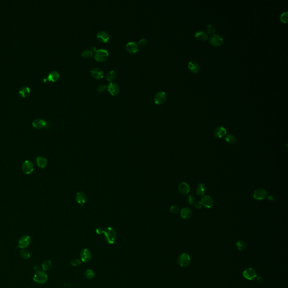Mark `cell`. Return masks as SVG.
Instances as JSON below:
<instances>
[{
    "instance_id": "6da1fadb",
    "label": "cell",
    "mask_w": 288,
    "mask_h": 288,
    "mask_svg": "<svg viewBox=\"0 0 288 288\" xmlns=\"http://www.w3.org/2000/svg\"><path fill=\"white\" fill-rule=\"evenodd\" d=\"M103 233L104 234L105 240L108 243L111 244L114 243L117 239V234L112 227H108L104 229Z\"/></svg>"
},
{
    "instance_id": "7a4b0ae2",
    "label": "cell",
    "mask_w": 288,
    "mask_h": 288,
    "mask_svg": "<svg viewBox=\"0 0 288 288\" xmlns=\"http://www.w3.org/2000/svg\"><path fill=\"white\" fill-rule=\"evenodd\" d=\"M33 279L34 281H35V283L40 284H43L47 281L48 276L44 271L41 270L35 272V274L34 275Z\"/></svg>"
},
{
    "instance_id": "3957f363",
    "label": "cell",
    "mask_w": 288,
    "mask_h": 288,
    "mask_svg": "<svg viewBox=\"0 0 288 288\" xmlns=\"http://www.w3.org/2000/svg\"><path fill=\"white\" fill-rule=\"evenodd\" d=\"M108 57L109 52L103 48L96 50L95 54V59L98 61H104L107 60Z\"/></svg>"
},
{
    "instance_id": "277c9868",
    "label": "cell",
    "mask_w": 288,
    "mask_h": 288,
    "mask_svg": "<svg viewBox=\"0 0 288 288\" xmlns=\"http://www.w3.org/2000/svg\"><path fill=\"white\" fill-rule=\"evenodd\" d=\"M190 257L187 253H182V255H180L178 259V265L182 267H186L188 266L190 263Z\"/></svg>"
},
{
    "instance_id": "5b68a950",
    "label": "cell",
    "mask_w": 288,
    "mask_h": 288,
    "mask_svg": "<svg viewBox=\"0 0 288 288\" xmlns=\"http://www.w3.org/2000/svg\"><path fill=\"white\" fill-rule=\"evenodd\" d=\"M210 42L211 45L215 47H219L223 43V39L221 35L214 34L211 35L210 39Z\"/></svg>"
},
{
    "instance_id": "8992f818",
    "label": "cell",
    "mask_w": 288,
    "mask_h": 288,
    "mask_svg": "<svg viewBox=\"0 0 288 288\" xmlns=\"http://www.w3.org/2000/svg\"><path fill=\"white\" fill-rule=\"evenodd\" d=\"M167 99L166 93L164 91H159L157 92L154 96V101L155 104L160 105L164 103Z\"/></svg>"
},
{
    "instance_id": "52a82bcc",
    "label": "cell",
    "mask_w": 288,
    "mask_h": 288,
    "mask_svg": "<svg viewBox=\"0 0 288 288\" xmlns=\"http://www.w3.org/2000/svg\"><path fill=\"white\" fill-rule=\"evenodd\" d=\"M34 165L33 163L28 160H25L22 164V171L26 175H29L33 172Z\"/></svg>"
},
{
    "instance_id": "ba28073f",
    "label": "cell",
    "mask_w": 288,
    "mask_h": 288,
    "mask_svg": "<svg viewBox=\"0 0 288 288\" xmlns=\"http://www.w3.org/2000/svg\"><path fill=\"white\" fill-rule=\"evenodd\" d=\"M267 195V192L264 188H258L255 190L253 193V198L257 200H263Z\"/></svg>"
},
{
    "instance_id": "9c48e42d",
    "label": "cell",
    "mask_w": 288,
    "mask_h": 288,
    "mask_svg": "<svg viewBox=\"0 0 288 288\" xmlns=\"http://www.w3.org/2000/svg\"><path fill=\"white\" fill-rule=\"evenodd\" d=\"M31 243V238L29 236L24 235L22 236L18 241V246L22 249H25L28 247Z\"/></svg>"
},
{
    "instance_id": "30bf717a",
    "label": "cell",
    "mask_w": 288,
    "mask_h": 288,
    "mask_svg": "<svg viewBox=\"0 0 288 288\" xmlns=\"http://www.w3.org/2000/svg\"><path fill=\"white\" fill-rule=\"evenodd\" d=\"M244 277L249 280H252L257 277V273L254 268H248L245 270L243 272Z\"/></svg>"
},
{
    "instance_id": "8fae6325",
    "label": "cell",
    "mask_w": 288,
    "mask_h": 288,
    "mask_svg": "<svg viewBox=\"0 0 288 288\" xmlns=\"http://www.w3.org/2000/svg\"><path fill=\"white\" fill-rule=\"evenodd\" d=\"M201 205L207 208H211L214 205V200L210 195L204 196L200 201Z\"/></svg>"
},
{
    "instance_id": "7c38bea8",
    "label": "cell",
    "mask_w": 288,
    "mask_h": 288,
    "mask_svg": "<svg viewBox=\"0 0 288 288\" xmlns=\"http://www.w3.org/2000/svg\"><path fill=\"white\" fill-rule=\"evenodd\" d=\"M80 257L82 261L83 262H89L91 259L92 255L90 250L88 249H83L81 252Z\"/></svg>"
},
{
    "instance_id": "4fadbf2b",
    "label": "cell",
    "mask_w": 288,
    "mask_h": 288,
    "mask_svg": "<svg viewBox=\"0 0 288 288\" xmlns=\"http://www.w3.org/2000/svg\"><path fill=\"white\" fill-rule=\"evenodd\" d=\"M108 89L111 94L113 96L118 95L120 91L119 86L115 82H111L109 83L108 86Z\"/></svg>"
},
{
    "instance_id": "5bb4252c",
    "label": "cell",
    "mask_w": 288,
    "mask_h": 288,
    "mask_svg": "<svg viewBox=\"0 0 288 288\" xmlns=\"http://www.w3.org/2000/svg\"><path fill=\"white\" fill-rule=\"evenodd\" d=\"M126 48L127 51L131 54L136 53L139 50V46L136 42L133 41L128 42L126 46Z\"/></svg>"
},
{
    "instance_id": "9a60e30c",
    "label": "cell",
    "mask_w": 288,
    "mask_h": 288,
    "mask_svg": "<svg viewBox=\"0 0 288 288\" xmlns=\"http://www.w3.org/2000/svg\"><path fill=\"white\" fill-rule=\"evenodd\" d=\"M97 38L100 42L105 43L107 42L110 39V35L108 32L104 31H101L99 32L97 34Z\"/></svg>"
},
{
    "instance_id": "2e32d148",
    "label": "cell",
    "mask_w": 288,
    "mask_h": 288,
    "mask_svg": "<svg viewBox=\"0 0 288 288\" xmlns=\"http://www.w3.org/2000/svg\"><path fill=\"white\" fill-rule=\"evenodd\" d=\"M227 134V131L223 127H218L216 128L214 131V135L218 139H221L225 137Z\"/></svg>"
},
{
    "instance_id": "e0dca14e",
    "label": "cell",
    "mask_w": 288,
    "mask_h": 288,
    "mask_svg": "<svg viewBox=\"0 0 288 288\" xmlns=\"http://www.w3.org/2000/svg\"><path fill=\"white\" fill-rule=\"evenodd\" d=\"M188 69L193 73H197L200 70V65L195 61H191L188 63Z\"/></svg>"
},
{
    "instance_id": "ac0fdd59",
    "label": "cell",
    "mask_w": 288,
    "mask_h": 288,
    "mask_svg": "<svg viewBox=\"0 0 288 288\" xmlns=\"http://www.w3.org/2000/svg\"><path fill=\"white\" fill-rule=\"evenodd\" d=\"M178 191L179 192L184 195L188 194L190 191V188L188 184L186 182H182L178 185Z\"/></svg>"
},
{
    "instance_id": "d6986e66",
    "label": "cell",
    "mask_w": 288,
    "mask_h": 288,
    "mask_svg": "<svg viewBox=\"0 0 288 288\" xmlns=\"http://www.w3.org/2000/svg\"><path fill=\"white\" fill-rule=\"evenodd\" d=\"M91 74L93 77L96 79H100L103 77L104 72L103 70L99 68H94L91 69Z\"/></svg>"
},
{
    "instance_id": "ffe728a7",
    "label": "cell",
    "mask_w": 288,
    "mask_h": 288,
    "mask_svg": "<svg viewBox=\"0 0 288 288\" xmlns=\"http://www.w3.org/2000/svg\"><path fill=\"white\" fill-rule=\"evenodd\" d=\"M32 125L35 128L37 129H41L44 127H45L47 125L46 122L44 119L41 118H37L34 119L32 122Z\"/></svg>"
},
{
    "instance_id": "44dd1931",
    "label": "cell",
    "mask_w": 288,
    "mask_h": 288,
    "mask_svg": "<svg viewBox=\"0 0 288 288\" xmlns=\"http://www.w3.org/2000/svg\"><path fill=\"white\" fill-rule=\"evenodd\" d=\"M60 76V73L57 71L54 70V71L51 72L48 74V75L47 76V78L44 79V81L45 82L46 80H48L50 81L55 82V81H57L59 79Z\"/></svg>"
},
{
    "instance_id": "7402d4cb",
    "label": "cell",
    "mask_w": 288,
    "mask_h": 288,
    "mask_svg": "<svg viewBox=\"0 0 288 288\" xmlns=\"http://www.w3.org/2000/svg\"><path fill=\"white\" fill-rule=\"evenodd\" d=\"M192 212L188 208H184L181 211V216L183 219L188 220L191 217Z\"/></svg>"
},
{
    "instance_id": "603a6c76",
    "label": "cell",
    "mask_w": 288,
    "mask_h": 288,
    "mask_svg": "<svg viewBox=\"0 0 288 288\" xmlns=\"http://www.w3.org/2000/svg\"><path fill=\"white\" fill-rule=\"evenodd\" d=\"M35 162L37 166L41 168H44L47 165V160L46 158L43 156H38L35 159Z\"/></svg>"
},
{
    "instance_id": "cb8c5ba5",
    "label": "cell",
    "mask_w": 288,
    "mask_h": 288,
    "mask_svg": "<svg viewBox=\"0 0 288 288\" xmlns=\"http://www.w3.org/2000/svg\"><path fill=\"white\" fill-rule=\"evenodd\" d=\"M76 200L78 203L82 206L86 201L87 197L85 193L82 192H78L76 195Z\"/></svg>"
},
{
    "instance_id": "d4e9b609",
    "label": "cell",
    "mask_w": 288,
    "mask_h": 288,
    "mask_svg": "<svg viewBox=\"0 0 288 288\" xmlns=\"http://www.w3.org/2000/svg\"><path fill=\"white\" fill-rule=\"evenodd\" d=\"M195 36L198 40L201 41H204L208 38V34L205 31H199L197 32V33L195 34Z\"/></svg>"
},
{
    "instance_id": "484cf974",
    "label": "cell",
    "mask_w": 288,
    "mask_h": 288,
    "mask_svg": "<svg viewBox=\"0 0 288 288\" xmlns=\"http://www.w3.org/2000/svg\"><path fill=\"white\" fill-rule=\"evenodd\" d=\"M197 194L200 196H204L205 191H206V186L203 183L199 184L197 187Z\"/></svg>"
},
{
    "instance_id": "4316f807",
    "label": "cell",
    "mask_w": 288,
    "mask_h": 288,
    "mask_svg": "<svg viewBox=\"0 0 288 288\" xmlns=\"http://www.w3.org/2000/svg\"><path fill=\"white\" fill-rule=\"evenodd\" d=\"M30 92V89L28 87L24 86L20 89L19 93L22 97H27L29 95Z\"/></svg>"
},
{
    "instance_id": "83f0119b",
    "label": "cell",
    "mask_w": 288,
    "mask_h": 288,
    "mask_svg": "<svg viewBox=\"0 0 288 288\" xmlns=\"http://www.w3.org/2000/svg\"><path fill=\"white\" fill-rule=\"evenodd\" d=\"M52 267V263L50 260H46L42 263V268L44 271H48Z\"/></svg>"
},
{
    "instance_id": "f1b7e54d",
    "label": "cell",
    "mask_w": 288,
    "mask_h": 288,
    "mask_svg": "<svg viewBox=\"0 0 288 288\" xmlns=\"http://www.w3.org/2000/svg\"><path fill=\"white\" fill-rule=\"evenodd\" d=\"M225 141L228 144L233 145V144H235L236 142V138L232 134H229L226 136Z\"/></svg>"
},
{
    "instance_id": "f546056e",
    "label": "cell",
    "mask_w": 288,
    "mask_h": 288,
    "mask_svg": "<svg viewBox=\"0 0 288 288\" xmlns=\"http://www.w3.org/2000/svg\"><path fill=\"white\" fill-rule=\"evenodd\" d=\"M117 77V73L115 70H111L109 71L106 74V79L109 81H113Z\"/></svg>"
},
{
    "instance_id": "4dcf8cb0",
    "label": "cell",
    "mask_w": 288,
    "mask_h": 288,
    "mask_svg": "<svg viewBox=\"0 0 288 288\" xmlns=\"http://www.w3.org/2000/svg\"><path fill=\"white\" fill-rule=\"evenodd\" d=\"M84 276L87 279H92L95 277V274L92 270L89 269L85 271V272H84Z\"/></svg>"
},
{
    "instance_id": "1f68e13d",
    "label": "cell",
    "mask_w": 288,
    "mask_h": 288,
    "mask_svg": "<svg viewBox=\"0 0 288 288\" xmlns=\"http://www.w3.org/2000/svg\"><path fill=\"white\" fill-rule=\"evenodd\" d=\"M236 246L237 248V249L240 251H243V250H244L245 249H246V244L245 243V242L242 241V240H239V241H237L236 243Z\"/></svg>"
},
{
    "instance_id": "d6a6232c",
    "label": "cell",
    "mask_w": 288,
    "mask_h": 288,
    "mask_svg": "<svg viewBox=\"0 0 288 288\" xmlns=\"http://www.w3.org/2000/svg\"><path fill=\"white\" fill-rule=\"evenodd\" d=\"M20 255L24 259H29L31 257V253L29 252V250H26L23 249L22 250L20 251Z\"/></svg>"
},
{
    "instance_id": "836d02e7",
    "label": "cell",
    "mask_w": 288,
    "mask_h": 288,
    "mask_svg": "<svg viewBox=\"0 0 288 288\" xmlns=\"http://www.w3.org/2000/svg\"><path fill=\"white\" fill-rule=\"evenodd\" d=\"M92 55H93L92 51L89 50H85L82 53V56L85 58H86V59L91 57Z\"/></svg>"
},
{
    "instance_id": "e575fe53",
    "label": "cell",
    "mask_w": 288,
    "mask_h": 288,
    "mask_svg": "<svg viewBox=\"0 0 288 288\" xmlns=\"http://www.w3.org/2000/svg\"><path fill=\"white\" fill-rule=\"evenodd\" d=\"M280 20L283 23H285V24L287 23V22H288V12H285L281 15Z\"/></svg>"
},
{
    "instance_id": "d590c367",
    "label": "cell",
    "mask_w": 288,
    "mask_h": 288,
    "mask_svg": "<svg viewBox=\"0 0 288 288\" xmlns=\"http://www.w3.org/2000/svg\"><path fill=\"white\" fill-rule=\"evenodd\" d=\"M207 31H208V33L213 34L214 33V32H216V28L212 24H209L207 26Z\"/></svg>"
},
{
    "instance_id": "8d00e7d4",
    "label": "cell",
    "mask_w": 288,
    "mask_h": 288,
    "mask_svg": "<svg viewBox=\"0 0 288 288\" xmlns=\"http://www.w3.org/2000/svg\"><path fill=\"white\" fill-rule=\"evenodd\" d=\"M170 211L172 213H173V214H176V213H177L178 211H179V208H178L177 206H176V205H172L170 208Z\"/></svg>"
},
{
    "instance_id": "74e56055",
    "label": "cell",
    "mask_w": 288,
    "mask_h": 288,
    "mask_svg": "<svg viewBox=\"0 0 288 288\" xmlns=\"http://www.w3.org/2000/svg\"><path fill=\"white\" fill-rule=\"evenodd\" d=\"M187 200H188V203H190V204H193L195 203V198L192 195H188V198H187Z\"/></svg>"
},
{
    "instance_id": "f35d334b",
    "label": "cell",
    "mask_w": 288,
    "mask_h": 288,
    "mask_svg": "<svg viewBox=\"0 0 288 288\" xmlns=\"http://www.w3.org/2000/svg\"><path fill=\"white\" fill-rule=\"evenodd\" d=\"M71 263H72V266H79V265H81V261L79 259H73V260L72 261Z\"/></svg>"
},
{
    "instance_id": "ab89813d",
    "label": "cell",
    "mask_w": 288,
    "mask_h": 288,
    "mask_svg": "<svg viewBox=\"0 0 288 288\" xmlns=\"http://www.w3.org/2000/svg\"><path fill=\"white\" fill-rule=\"evenodd\" d=\"M147 44V40L146 38H142L139 42V45L140 46H145Z\"/></svg>"
},
{
    "instance_id": "60d3db41",
    "label": "cell",
    "mask_w": 288,
    "mask_h": 288,
    "mask_svg": "<svg viewBox=\"0 0 288 288\" xmlns=\"http://www.w3.org/2000/svg\"><path fill=\"white\" fill-rule=\"evenodd\" d=\"M105 89H106V86L104 84H101L98 86L97 88V91L99 92H102Z\"/></svg>"
},
{
    "instance_id": "b9f144b4",
    "label": "cell",
    "mask_w": 288,
    "mask_h": 288,
    "mask_svg": "<svg viewBox=\"0 0 288 288\" xmlns=\"http://www.w3.org/2000/svg\"><path fill=\"white\" fill-rule=\"evenodd\" d=\"M194 204V206L195 208L197 209H200L201 208L202 205L200 203V201H195V203L193 204Z\"/></svg>"
},
{
    "instance_id": "7bdbcfd3",
    "label": "cell",
    "mask_w": 288,
    "mask_h": 288,
    "mask_svg": "<svg viewBox=\"0 0 288 288\" xmlns=\"http://www.w3.org/2000/svg\"><path fill=\"white\" fill-rule=\"evenodd\" d=\"M96 233H98L99 235H100V234H101V233H103V232H104V229H103L102 228H101V227H99V228H98V229H96Z\"/></svg>"
},
{
    "instance_id": "ee69618b",
    "label": "cell",
    "mask_w": 288,
    "mask_h": 288,
    "mask_svg": "<svg viewBox=\"0 0 288 288\" xmlns=\"http://www.w3.org/2000/svg\"><path fill=\"white\" fill-rule=\"evenodd\" d=\"M266 198H267V199L270 201H273L274 200V198L272 195H267Z\"/></svg>"
},
{
    "instance_id": "f6af8a7d",
    "label": "cell",
    "mask_w": 288,
    "mask_h": 288,
    "mask_svg": "<svg viewBox=\"0 0 288 288\" xmlns=\"http://www.w3.org/2000/svg\"><path fill=\"white\" fill-rule=\"evenodd\" d=\"M34 270L35 271V272H38L39 271H41L40 270V266H35L34 267Z\"/></svg>"
}]
</instances>
